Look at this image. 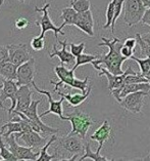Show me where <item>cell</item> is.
<instances>
[{"label": "cell", "mask_w": 150, "mask_h": 161, "mask_svg": "<svg viewBox=\"0 0 150 161\" xmlns=\"http://www.w3.org/2000/svg\"><path fill=\"white\" fill-rule=\"evenodd\" d=\"M99 46H107L109 48V52L107 54H105L102 58H97L93 61L92 65H104V67L108 70L109 72L116 75L123 74L125 71L122 69L123 63L127 61V58H125L122 54V47H123V43L116 37H114L112 40H108L105 37H102V42H100Z\"/></svg>", "instance_id": "6da1fadb"}, {"label": "cell", "mask_w": 150, "mask_h": 161, "mask_svg": "<svg viewBox=\"0 0 150 161\" xmlns=\"http://www.w3.org/2000/svg\"><path fill=\"white\" fill-rule=\"evenodd\" d=\"M40 104H41V100L34 101L32 102V104H31L29 109H28L25 113L18 112V111H13V113H14V115H18L21 118L28 121L34 130L40 132L42 135H44V136L45 135L47 136L56 135L58 132V129L48 126L47 124H45L44 122L41 121L40 115H38V106Z\"/></svg>", "instance_id": "7a4b0ae2"}, {"label": "cell", "mask_w": 150, "mask_h": 161, "mask_svg": "<svg viewBox=\"0 0 150 161\" xmlns=\"http://www.w3.org/2000/svg\"><path fill=\"white\" fill-rule=\"evenodd\" d=\"M65 120L72 123V130L70 131V135H78L84 140L90 126L94 123L91 116L82 111H75L68 114L65 116Z\"/></svg>", "instance_id": "3957f363"}, {"label": "cell", "mask_w": 150, "mask_h": 161, "mask_svg": "<svg viewBox=\"0 0 150 161\" xmlns=\"http://www.w3.org/2000/svg\"><path fill=\"white\" fill-rule=\"evenodd\" d=\"M146 6L142 0H125L124 23L129 27L137 25L142 21Z\"/></svg>", "instance_id": "277c9868"}, {"label": "cell", "mask_w": 150, "mask_h": 161, "mask_svg": "<svg viewBox=\"0 0 150 161\" xmlns=\"http://www.w3.org/2000/svg\"><path fill=\"white\" fill-rule=\"evenodd\" d=\"M57 146L66 151L72 156H78L80 158L83 152H85L86 142L85 140L78 135H69L62 137H57Z\"/></svg>", "instance_id": "5b68a950"}, {"label": "cell", "mask_w": 150, "mask_h": 161, "mask_svg": "<svg viewBox=\"0 0 150 161\" xmlns=\"http://www.w3.org/2000/svg\"><path fill=\"white\" fill-rule=\"evenodd\" d=\"M4 142L8 145L9 150L13 152V154L17 157L18 160H31V161H36L39 154H40V151L38 152H34L33 148L30 147H23L18 145L15 135L13 133L10 135L8 137H5Z\"/></svg>", "instance_id": "8992f818"}, {"label": "cell", "mask_w": 150, "mask_h": 161, "mask_svg": "<svg viewBox=\"0 0 150 161\" xmlns=\"http://www.w3.org/2000/svg\"><path fill=\"white\" fill-rule=\"evenodd\" d=\"M49 7H50V3L49 2H46L42 8L35 7V11H36V13H41L42 14V17L39 19V21L35 22V24L41 28V34L40 35L42 37L45 36L46 32H48V31H52V32H54V34H55V38H56V40H58L57 34H61L62 36H65V33L62 31V28H64V27H62L61 25L59 27H56L52 23V21H51V19L49 17V13H48Z\"/></svg>", "instance_id": "52a82bcc"}, {"label": "cell", "mask_w": 150, "mask_h": 161, "mask_svg": "<svg viewBox=\"0 0 150 161\" xmlns=\"http://www.w3.org/2000/svg\"><path fill=\"white\" fill-rule=\"evenodd\" d=\"M147 96H149V92L139 90L124 97L118 104L131 113H140L144 105V97Z\"/></svg>", "instance_id": "ba28073f"}, {"label": "cell", "mask_w": 150, "mask_h": 161, "mask_svg": "<svg viewBox=\"0 0 150 161\" xmlns=\"http://www.w3.org/2000/svg\"><path fill=\"white\" fill-rule=\"evenodd\" d=\"M32 86L38 93H40V95H45L49 102V108L47 111L43 112L40 115L41 118L46 115H48V114H55V115H57L61 120H65V116H64V114H62V112H64V110H62V103H64V101H65V97H61V99L59 101H54L52 97V95H51L49 92H47V90H43V89L39 88L38 85L35 83V81H33Z\"/></svg>", "instance_id": "9c48e42d"}, {"label": "cell", "mask_w": 150, "mask_h": 161, "mask_svg": "<svg viewBox=\"0 0 150 161\" xmlns=\"http://www.w3.org/2000/svg\"><path fill=\"white\" fill-rule=\"evenodd\" d=\"M54 72L56 74V76L59 78V81L58 82H54L51 80L50 83L54 85V89L53 92H56L57 90L59 89V87H72L73 84H74V81L76 79L75 77V70L74 69H66L64 65H60V66H56L54 67Z\"/></svg>", "instance_id": "30bf717a"}, {"label": "cell", "mask_w": 150, "mask_h": 161, "mask_svg": "<svg viewBox=\"0 0 150 161\" xmlns=\"http://www.w3.org/2000/svg\"><path fill=\"white\" fill-rule=\"evenodd\" d=\"M35 73H36V69H35V60L33 58L18 67L17 83L18 87L22 85L30 86L32 84L34 81Z\"/></svg>", "instance_id": "8fae6325"}, {"label": "cell", "mask_w": 150, "mask_h": 161, "mask_svg": "<svg viewBox=\"0 0 150 161\" xmlns=\"http://www.w3.org/2000/svg\"><path fill=\"white\" fill-rule=\"evenodd\" d=\"M17 141H22L23 145L27 147L36 149V148H42L44 145L48 142L46 137L41 136L40 132L36 130H30L27 132H18L14 133Z\"/></svg>", "instance_id": "7c38bea8"}, {"label": "cell", "mask_w": 150, "mask_h": 161, "mask_svg": "<svg viewBox=\"0 0 150 161\" xmlns=\"http://www.w3.org/2000/svg\"><path fill=\"white\" fill-rule=\"evenodd\" d=\"M8 52L9 62H11L17 67H19L23 63L32 58L27 44H10L8 45Z\"/></svg>", "instance_id": "4fadbf2b"}, {"label": "cell", "mask_w": 150, "mask_h": 161, "mask_svg": "<svg viewBox=\"0 0 150 161\" xmlns=\"http://www.w3.org/2000/svg\"><path fill=\"white\" fill-rule=\"evenodd\" d=\"M2 83H3V88L1 95H0V100L2 101V103L7 99H9L11 101V107L8 109V114L11 115V113L13 112V110L17 107V103H18L17 93L18 90V85L17 82H14V80H10V79H3Z\"/></svg>", "instance_id": "5bb4252c"}, {"label": "cell", "mask_w": 150, "mask_h": 161, "mask_svg": "<svg viewBox=\"0 0 150 161\" xmlns=\"http://www.w3.org/2000/svg\"><path fill=\"white\" fill-rule=\"evenodd\" d=\"M139 90H145V92H150V83L149 82H141V83H125L120 89H116L110 92L117 103H120L124 97L129 93L139 92Z\"/></svg>", "instance_id": "9a60e30c"}, {"label": "cell", "mask_w": 150, "mask_h": 161, "mask_svg": "<svg viewBox=\"0 0 150 161\" xmlns=\"http://www.w3.org/2000/svg\"><path fill=\"white\" fill-rule=\"evenodd\" d=\"M75 26L90 37L94 36V19L91 10L78 13Z\"/></svg>", "instance_id": "2e32d148"}, {"label": "cell", "mask_w": 150, "mask_h": 161, "mask_svg": "<svg viewBox=\"0 0 150 161\" xmlns=\"http://www.w3.org/2000/svg\"><path fill=\"white\" fill-rule=\"evenodd\" d=\"M17 107L13 111L25 113L32 104V90L30 89L29 85L19 86L17 93Z\"/></svg>", "instance_id": "e0dca14e"}, {"label": "cell", "mask_w": 150, "mask_h": 161, "mask_svg": "<svg viewBox=\"0 0 150 161\" xmlns=\"http://www.w3.org/2000/svg\"><path fill=\"white\" fill-rule=\"evenodd\" d=\"M110 136H111V126H110V124L108 123L107 120H104L103 123H102L91 136V140L96 141V142L99 143V146H98L96 151L101 152L104 143L110 139Z\"/></svg>", "instance_id": "ac0fdd59"}, {"label": "cell", "mask_w": 150, "mask_h": 161, "mask_svg": "<svg viewBox=\"0 0 150 161\" xmlns=\"http://www.w3.org/2000/svg\"><path fill=\"white\" fill-rule=\"evenodd\" d=\"M58 42L60 43L61 46H62L61 49L58 50L56 47V44H54L52 52L49 53V57L50 58L57 57L62 65L64 64H66V65L74 64V63L76 62V57H75L70 52H68V49H66V46H68V40L65 39V41H58Z\"/></svg>", "instance_id": "d6986e66"}, {"label": "cell", "mask_w": 150, "mask_h": 161, "mask_svg": "<svg viewBox=\"0 0 150 161\" xmlns=\"http://www.w3.org/2000/svg\"><path fill=\"white\" fill-rule=\"evenodd\" d=\"M91 90H92L91 85H89V88L87 90V92H85V93H83V92L82 93H64L59 89L56 92L58 96L65 97V100L68 102L70 106H73V107H78V106H80L81 104H83L87 99H88Z\"/></svg>", "instance_id": "ffe728a7"}, {"label": "cell", "mask_w": 150, "mask_h": 161, "mask_svg": "<svg viewBox=\"0 0 150 161\" xmlns=\"http://www.w3.org/2000/svg\"><path fill=\"white\" fill-rule=\"evenodd\" d=\"M56 140H57V136H55V135H52L50 137V140L47 142L44 146H43L41 149H40V154H39L38 156V158L36 161H51V160H60V157L57 156V155H50L48 154V148L52 145L53 143L56 142Z\"/></svg>", "instance_id": "44dd1931"}, {"label": "cell", "mask_w": 150, "mask_h": 161, "mask_svg": "<svg viewBox=\"0 0 150 161\" xmlns=\"http://www.w3.org/2000/svg\"><path fill=\"white\" fill-rule=\"evenodd\" d=\"M0 76H2L4 79L15 80L18 76V67L11 62L1 64L0 65Z\"/></svg>", "instance_id": "7402d4cb"}, {"label": "cell", "mask_w": 150, "mask_h": 161, "mask_svg": "<svg viewBox=\"0 0 150 161\" xmlns=\"http://www.w3.org/2000/svg\"><path fill=\"white\" fill-rule=\"evenodd\" d=\"M0 130L2 131L3 139H5V137H8L10 135H13V133L22 132L23 131V125L19 121L10 120L9 122H7L3 125Z\"/></svg>", "instance_id": "603a6c76"}, {"label": "cell", "mask_w": 150, "mask_h": 161, "mask_svg": "<svg viewBox=\"0 0 150 161\" xmlns=\"http://www.w3.org/2000/svg\"><path fill=\"white\" fill-rule=\"evenodd\" d=\"M78 15V11H76L72 6L70 7H65L64 9L61 10V14H60V19H64V23L61 24L62 27L65 26H75V22H76Z\"/></svg>", "instance_id": "cb8c5ba5"}, {"label": "cell", "mask_w": 150, "mask_h": 161, "mask_svg": "<svg viewBox=\"0 0 150 161\" xmlns=\"http://www.w3.org/2000/svg\"><path fill=\"white\" fill-rule=\"evenodd\" d=\"M87 158H89V159H91V160H94V161H108V160H111V159L106 158V157H104V156H101L100 152H98V151L92 152L91 148H90V144L88 142H86L85 154H83L78 160L83 161V160H85Z\"/></svg>", "instance_id": "d4e9b609"}, {"label": "cell", "mask_w": 150, "mask_h": 161, "mask_svg": "<svg viewBox=\"0 0 150 161\" xmlns=\"http://www.w3.org/2000/svg\"><path fill=\"white\" fill-rule=\"evenodd\" d=\"M0 158H2V160L5 161H18V158L13 154L9 148H6L1 130H0Z\"/></svg>", "instance_id": "484cf974"}, {"label": "cell", "mask_w": 150, "mask_h": 161, "mask_svg": "<svg viewBox=\"0 0 150 161\" xmlns=\"http://www.w3.org/2000/svg\"><path fill=\"white\" fill-rule=\"evenodd\" d=\"M131 60L132 61H135L137 64L139 65L140 73L144 77L150 72V58L146 57L145 58H137L135 56H132Z\"/></svg>", "instance_id": "4316f807"}, {"label": "cell", "mask_w": 150, "mask_h": 161, "mask_svg": "<svg viewBox=\"0 0 150 161\" xmlns=\"http://www.w3.org/2000/svg\"><path fill=\"white\" fill-rule=\"evenodd\" d=\"M99 58V57L97 56H92V54H87V53H82L79 57L76 58V64L74 65L73 69L76 71L78 67H80L82 65H86V64H91L93 61Z\"/></svg>", "instance_id": "83f0119b"}, {"label": "cell", "mask_w": 150, "mask_h": 161, "mask_svg": "<svg viewBox=\"0 0 150 161\" xmlns=\"http://www.w3.org/2000/svg\"><path fill=\"white\" fill-rule=\"evenodd\" d=\"M70 6L78 11V13H84V11L90 10L91 3L89 0H70Z\"/></svg>", "instance_id": "f1b7e54d"}, {"label": "cell", "mask_w": 150, "mask_h": 161, "mask_svg": "<svg viewBox=\"0 0 150 161\" xmlns=\"http://www.w3.org/2000/svg\"><path fill=\"white\" fill-rule=\"evenodd\" d=\"M114 7H116V1L111 0V1L108 3L107 8H106V23L103 25V29L105 30L111 27L112 19L114 17Z\"/></svg>", "instance_id": "f546056e"}, {"label": "cell", "mask_w": 150, "mask_h": 161, "mask_svg": "<svg viewBox=\"0 0 150 161\" xmlns=\"http://www.w3.org/2000/svg\"><path fill=\"white\" fill-rule=\"evenodd\" d=\"M114 1H116V7H114V17H113V19H112L111 27H110L112 34H114V27H116V23L117 21V19L120 18L122 11H123L125 0H114Z\"/></svg>", "instance_id": "4dcf8cb0"}, {"label": "cell", "mask_w": 150, "mask_h": 161, "mask_svg": "<svg viewBox=\"0 0 150 161\" xmlns=\"http://www.w3.org/2000/svg\"><path fill=\"white\" fill-rule=\"evenodd\" d=\"M31 48L35 52H41V50L44 49L45 46V42H44V37H42L41 35L40 36L34 37L32 40H31Z\"/></svg>", "instance_id": "1f68e13d"}, {"label": "cell", "mask_w": 150, "mask_h": 161, "mask_svg": "<svg viewBox=\"0 0 150 161\" xmlns=\"http://www.w3.org/2000/svg\"><path fill=\"white\" fill-rule=\"evenodd\" d=\"M136 38H137V42L138 44H139L140 46V50H141V53L142 56L144 57H147V58H150V46L147 45V43L144 42L143 40H142V38L140 36L139 33L136 34Z\"/></svg>", "instance_id": "d6a6232c"}, {"label": "cell", "mask_w": 150, "mask_h": 161, "mask_svg": "<svg viewBox=\"0 0 150 161\" xmlns=\"http://www.w3.org/2000/svg\"><path fill=\"white\" fill-rule=\"evenodd\" d=\"M70 53H72L75 57H79L80 54L83 53L85 49V43L84 42H81L79 44H76V43H70Z\"/></svg>", "instance_id": "836d02e7"}, {"label": "cell", "mask_w": 150, "mask_h": 161, "mask_svg": "<svg viewBox=\"0 0 150 161\" xmlns=\"http://www.w3.org/2000/svg\"><path fill=\"white\" fill-rule=\"evenodd\" d=\"M9 62L8 46H0V65Z\"/></svg>", "instance_id": "e575fe53"}, {"label": "cell", "mask_w": 150, "mask_h": 161, "mask_svg": "<svg viewBox=\"0 0 150 161\" xmlns=\"http://www.w3.org/2000/svg\"><path fill=\"white\" fill-rule=\"evenodd\" d=\"M14 26L18 30H23L29 26V21L26 18H18L15 19Z\"/></svg>", "instance_id": "d590c367"}, {"label": "cell", "mask_w": 150, "mask_h": 161, "mask_svg": "<svg viewBox=\"0 0 150 161\" xmlns=\"http://www.w3.org/2000/svg\"><path fill=\"white\" fill-rule=\"evenodd\" d=\"M121 52H122V54L127 58H131L132 56H134V48L129 47V46L125 45V44L123 45V47H122Z\"/></svg>", "instance_id": "8d00e7d4"}, {"label": "cell", "mask_w": 150, "mask_h": 161, "mask_svg": "<svg viewBox=\"0 0 150 161\" xmlns=\"http://www.w3.org/2000/svg\"><path fill=\"white\" fill-rule=\"evenodd\" d=\"M124 44H125V45H127V46H129V47H131V48H135L136 44H138L137 38H134V37L127 38V39L125 40Z\"/></svg>", "instance_id": "74e56055"}, {"label": "cell", "mask_w": 150, "mask_h": 161, "mask_svg": "<svg viewBox=\"0 0 150 161\" xmlns=\"http://www.w3.org/2000/svg\"><path fill=\"white\" fill-rule=\"evenodd\" d=\"M141 23H142V24H145V25H147V26L150 27V7H148V8L146 9Z\"/></svg>", "instance_id": "f35d334b"}, {"label": "cell", "mask_w": 150, "mask_h": 161, "mask_svg": "<svg viewBox=\"0 0 150 161\" xmlns=\"http://www.w3.org/2000/svg\"><path fill=\"white\" fill-rule=\"evenodd\" d=\"M140 36L142 38V40L147 43V45L150 46V32L145 33V34H140Z\"/></svg>", "instance_id": "ab89813d"}, {"label": "cell", "mask_w": 150, "mask_h": 161, "mask_svg": "<svg viewBox=\"0 0 150 161\" xmlns=\"http://www.w3.org/2000/svg\"><path fill=\"white\" fill-rule=\"evenodd\" d=\"M3 88V83L2 84H0V90H1ZM0 108H2V109H5V107H4V105H3V103H2V101L0 100Z\"/></svg>", "instance_id": "60d3db41"}, {"label": "cell", "mask_w": 150, "mask_h": 161, "mask_svg": "<svg viewBox=\"0 0 150 161\" xmlns=\"http://www.w3.org/2000/svg\"><path fill=\"white\" fill-rule=\"evenodd\" d=\"M146 7H150V0H142Z\"/></svg>", "instance_id": "b9f144b4"}, {"label": "cell", "mask_w": 150, "mask_h": 161, "mask_svg": "<svg viewBox=\"0 0 150 161\" xmlns=\"http://www.w3.org/2000/svg\"><path fill=\"white\" fill-rule=\"evenodd\" d=\"M141 160H150V152L145 157H143V158H142Z\"/></svg>", "instance_id": "7bdbcfd3"}, {"label": "cell", "mask_w": 150, "mask_h": 161, "mask_svg": "<svg viewBox=\"0 0 150 161\" xmlns=\"http://www.w3.org/2000/svg\"><path fill=\"white\" fill-rule=\"evenodd\" d=\"M145 78H146V79L148 80V82H149V83H150V72H149V73L147 74V75L145 76Z\"/></svg>", "instance_id": "ee69618b"}, {"label": "cell", "mask_w": 150, "mask_h": 161, "mask_svg": "<svg viewBox=\"0 0 150 161\" xmlns=\"http://www.w3.org/2000/svg\"><path fill=\"white\" fill-rule=\"evenodd\" d=\"M3 1H4V0H0V6L3 4Z\"/></svg>", "instance_id": "f6af8a7d"}, {"label": "cell", "mask_w": 150, "mask_h": 161, "mask_svg": "<svg viewBox=\"0 0 150 161\" xmlns=\"http://www.w3.org/2000/svg\"><path fill=\"white\" fill-rule=\"evenodd\" d=\"M18 1H19V2H22V3H25L26 0H18Z\"/></svg>", "instance_id": "bcb514c9"}]
</instances>
